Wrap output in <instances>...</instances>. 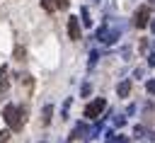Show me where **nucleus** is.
I'll return each instance as SVG.
<instances>
[{
    "label": "nucleus",
    "instance_id": "412c9836",
    "mask_svg": "<svg viewBox=\"0 0 155 143\" xmlns=\"http://www.w3.org/2000/svg\"><path fill=\"white\" fill-rule=\"evenodd\" d=\"M150 29H153V32H155V19H153V22H150Z\"/></svg>",
    "mask_w": 155,
    "mask_h": 143
},
{
    "label": "nucleus",
    "instance_id": "aec40b11",
    "mask_svg": "<svg viewBox=\"0 0 155 143\" xmlns=\"http://www.w3.org/2000/svg\"><path fill=\"white\" fill-rule=\"evenodd\" d=\"M41 5H44V7H46V10H53V5H51V2H48V0H41Z\"/></svg>",
    "mask_w": 155,
    "mask_h": 143
},
{
    "label": "nucleus",
    "instance_id": "2eb2a0df",
    "mask_svg": "<svg viewBox=\"0 0 155 143\" xmlns=\"http://www.w3.org/2000/svg\"><path fill=\"white\" fill-rule=\"evenodd\" d=\"M90 92H92V87H90V85H82V97H87Z\"/></svg>",
    "mask_w": 155,
    "mask_h": 143
},
{
    "label": "nucleus",
    "instance_id": "39448f33",
    "mask_svg": "<svg viewBox=\"0 0 155 143\" xmlns=\"http://www.w3.org/2000/svg\"><path fill=\"white\" fill-rule=\"evenodd\" d=\"M68 36H70L73 41L80 39V22H78V17H70V19H68Z\"/></svg>",
    "mask_w": 155,
    "mask_h": 143
},
{
    "label": "nucleus",
    "instance_id": "1a4fd4ad",
    "mask_svg": "<svg viewBox=\"0 0 155 143\" xmlns=\"http://www.w3.org/2000/svg\"><path fill=\"white\" fill-rule=\"evenodd\" d=\"M48 121H51V107L46 104L44 107V124H48Z\"/></svg>",
    "mask_w": 155,
    "mask_h": 143
},
{
    "label": "nucleus",
    "instance_id": "f3484780",
    "mask_svg": "<svg viewBox=\"0 0 155 143\" xmlns=\"http://www.w3.org/2000/svg\"><path fill=\"white\" fill-rule=\"evenodd\" d=\"M94 61H97V51H92V53H90V65H94Z\"/></svg>",
    "mask_w": 155,
    "mask_h": 143
},
{
    "label": "nucleus",
    "instance_id": "f257e3e1",
    "mask_svg": "<svg viewBox=\"0 0 155 143\" xmlns=\"http://www.w3.org/2000/svg\"><path fill=\"white\" fill-rule=\"evenodd\" d=\"M2 119H5V124H7L12 131H19V128L24 126V109L17 107V104H7V107L2 109Z\"/></svg>",
    "mask_w": 155,
    "mask_h": 143
},
{
    "label": "nucleus",
    "instance_id": "0eeeda50",
    "mask_svg": "<svg viewBox=\"0 0 155 143\" xmlns=\"http://www.w3.org/2000/svg\"><path fill=\"white\" fill-rule=\"evenodd\" d=\"M82 22H85V27L92 24V19H90V10H87V7H82Z\"/></svg>",
    "mask_w": 155,
    "mask_h": 143
},
{
    "label": "nucleus",
    "instance_id": "20e7f679",
    "mask_svg": "<svg viewBox=\"0 0 155 143\" xmlns=\"http://www.w3.org/2000/svg\"><path fill=\"white\" fill-rule=\"evenodd\" d=\"M97 39H99V41H104V44H114V41L119 39V29H109V27H102V29L97 32Z\"/></svg>",
    "mask_w": 155,
    "mask_h": 143
},
{
    "label": "nucleus",
    "instance_id": "6e6552de",
    "mask_svg": "<svg viewBox=\"0 0 155 143\" xmlns=\"http://www.w3.org/2000/svg\"><path fill=\"white\" fill-rule=\"evenodd\" d=\"M85 133H87V126L85 124H78L75 126V136H85Z\"/></svg>",
    "mask_w": 155,
    "mask_h": 143
},
{
    "label": "nucleus",
    "instance_id": "7ed1b4c3",
    "mask_svg": "<svg viewBox=\"0 0 155 143\" xmlns=\"http://www.w3.org/2000/svg\"><path fill=\"white\" fill-rule=\"evenodd\" d=\"M148 19H150V12H148V5H143V7H138V10H136V15H133V24H136L138 29H143V27H148Z\"/></svg>",
    "mask_w": 155,
    "mask_h": 143
},
{
    "label": "nucleus",
    "instance_id": "dca6fc26",
    "mask_svg": "<svg viewBox=\"0 0 155 143\" xmlns=\"http://www.w3.org/2000/svg\"><path fill=\"white\" fill-rule=\"evenodd\" d=\"M133 133H136V136H143V133H145V128H143V126H136V128H133Z\"/></svg>",
    "mask_w": 155,
    "mask_h": 143
},
{
    "label": "nucleus",
    "instance_id": "f8f14e48",
    "mask_svg": "<svg viewBox=\"0 0 155 143\" xmlns=\"http://www.w3.org/2000/svg\"><path fill=\"white\" fill-rule=\"evenodd\" d=\"M15 56L22 61V58H24V48H22V46H17V48H15Z\"/></svg>",
    "mask_w": 155,
    "mask_h": 143
},
{
    "label": "nucleus",
    "instance_id": "9d476101",
    "mask_svg": "<svg viewBox=\"0 0 155 143\" xmlns=\"http://www.w3.org/2000/svg\"><path fill=\"white\" fill-rule=\"evenodd\" d=\"M10 141V131H0V143H7Z\"/></svg>",
    "mask_w": 155,
    "mask_h": 143
},
{
    "label": "nucleus",
    "instance_id": "9b49d317",
    "mask_svg": "<svg viewBox=\"0 0 155 143\" xmlns=\"http://www.w3.org/2000/svg\"><path fill=\"white\" fill-rule=\"evenodd\" d=\"M145 90H148L150 95H155V80H148V85H145Z\"/></svg>",
    "mask_w": 155,
    "mask_h": 143
},
{
    "label": "nucleus",
    "instance_id": "a211bd4d",
    "mask_svg": "<svg viewBox=\"0 0 155 143\" xmlns=\"http://www.w3.org/2000/svg\"><path fill=\"white\" fill-rule=\"evenodd\" d=\"M124 121H126L124 116H116V119H114V124H116V126H124Z\"/></svg>",
    "mask_w": 155,
    "mask_h": 143
},
{
    "label": "nucleus",
    "instance_id": "6ab92c4d",
    "mask_svg": "<svg viewBox=\"0 0 155 143\" xmlns=\"http://www.w3.org/2000/svg\"><path fill=\"white\" fill-rule=\"evenodd\" d=\"M148 65H153V68H155V53H150V56H148Z\"/></svg>",
    "mask_w": 155,
    "mask_h": 143
},
{
    "label": "nucleus",
    "instance_id": "423d86ee",
    "mask_svg": "<svg viewBox=\"0 0 155 143\" xmlns=\"http://www.w3.org/2000/svg\"><path fill=\"white\" fill-rule=\"evenodd\" d=\"M116 92H119V97H128V92H131V82H128V80H124V82H119V87H116Z\"/></svg>",
    "mask_w": 155,
    "mask_h": 143
},
{
    "label": "nucleus",
    "instance_id": "f03ea898",
    "mask_svg": "<svg viewBox=\"0 0 155 143\" xmlns=\"http://www.w3.org/2000/svg\"><path fill=\"white\" fill-rule=\"evenodd\" d=\"M104 109H107V99L99 97V99H94V102H90V104L85 107V116H87V119H97Z\"/></svg>",
    "mask_w": 155,
    "mask_h": 143
},
{
    "label": "nucleus",
    "instance_id": "ddd939ff",
    "mask_svg": "<svg viewBox=\"0 0 155 143\" xmlns=\"http://www.w3.org/2000/svg\"><path fill=\"white\" fill-rule=\"evenodd\" d=\"M114 143H128L126 136H114Z\"/></svg>",
    "mask_w": 155,
    "mask_h": 143
},
{
    "label": "nucleus",
    "instance_id": "4468645a",
    "mask_svg": "<svg viewBox=\"0 0 155 143\" xmlns=\"http://www.w3.org/2000/svg\"><path fill=\"white\" fill-rule=\"evenodd\" d=\"M56 7H61V10H65V7H68V0H56Z\"/></svg>",
    "mask_w": 155,
    "mask_h": 143
}]
</instances>
